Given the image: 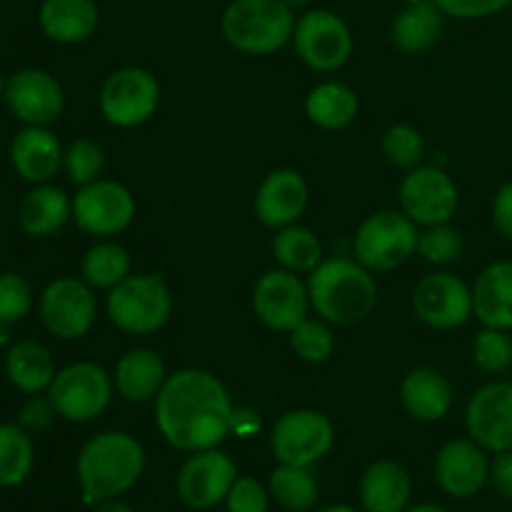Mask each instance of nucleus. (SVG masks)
<instances>
[{"label":"nucleus","mask_w":512,"mask_h":512,"mask_svg":"<svg viewBox=\"0 0 512 512\" xmlns=\"http://www.w3.org/2000/svg\"><path fill=\"white\" fill-rule=\"evenodd\" d=\"M235 420L228 390L208 370H178L155 395V425L165 443L183 453L218 448L235 430Z\"/></svg>","instance_id":"f257e3e1"},{"label":"nucleus","mask_w":512,"mask_h":512,"mask_svg":"<svg viewBox=\"0 0 512 512\" xmlns=\"http://www.w3.org/2000/svg\"><path fill=\"white\" fill-rule=\"evenodd\" d=\"M75 470L83 500L88 505H98L103 500L120 498L138 485L145 470V450L133 435L108 430L80 448Z\"/></svg>","instance_id":"f03ea898"},{"label":"nucleus","mask_w":512,"mask_h":512,"mask_svg":"<svg viewBox=\"0 0 512 512\" xmlns=\"http://www.w3.org/2000/svg\"><path fill=\"white\" fill-rule=\"evenodd\" d=\"M310 308L330 325H355L378 305L375 273L350 258H328L308 278Z\"/></svg>","instance_id":"7ed1b4c3"},{"label":"nucleus","mask_w":512,"mask_h":512,"mask_svg":"<svg viewBox=\"0 0 512 512\" xmlns=\"http://www.w3.org/2000/svg\"><path fill=\"white\" fill-rule=\"evenodd\" d=\"M295 15L283 0H233L223 10L220 30L245 55H270L293 40Z\"/></svg>","instance_id":"20e7f679"},{"label":"nucleus","mask_w":512,"mask_h":512,"mask_svg":"<svg viewBox=\"0 0 512 512\" xmlns=\"http://www.w3.org/2000/svg\"><path fill=\"white\" fill-rule=\"evenodd\" d=\"M110 323L128 335H153L165 328L173 313V295L168 283L155 273L128 275L108 290Z\"/></svg>","instance_id":"39448f33"},{"label":"nucleus","mask_w":512,"mask_h":512,"mask_svg":"<svg viewBox=\"0 0 512 512\" xmlns=\"http://www.w3.org/2000/svg\"><path fill=\"white\" fill-rule=\"evenodd\" d=\"M418 225L403 210H378L358 225L355 260L370 273H390L418 253Z\"/></svg>","instance_id":"423d86ee"},{"label":"nucleus","mask_w":512,"mask_h":512,"mask_svg":"<svg viewBox=\"0 0 512 512\" xmlns=\"http://www.w3.org/2000/svg\"><path fill=\"white\" fill-rule=\"evenodd\" d=\"M113 375L95 363H73L58 370L48 388L58 418L68 423H90L108 410L113 400Z\"/></svg>","instance_id":"0eeeda50"},{"label":"nucleus","mask_w":512,"mask_h":512,"mask_svg":"<svg viewBox=\"0 0 512 512\" xmlns=\"http://www.w3.org/2000/svg\"><path fill=\"white\" fill-rule=\"evenodd\" d=\"M98 105L115 128H138L148 123L160 105V85L150 70L128 65L105 78Z\"/></svg>","instance_id":"6e6552de"},{"label":"nucleus","mask_w":512,"mask_h":512,"mask_svg":"<svg viewBox=\"0 0 512 512\" xmlns=\"http://www.w3.org/2000/svg\"><path fill=\"white\" fill-rule=\"evenodd\" d=\"M293 45L298 58L318 73H333L343 68L353 55V33L340 15L315 8L300 15L293 30Z\"/></svg>","instance_id":"1a4fd4ad"},{"label":"nucleus","mask_w":512,"mask_h":512,"mask_svg":"<svg viewBox=\"0 0 512 512\" xmlns=\"http://www.w3.org/2000/svg\"><path fill=\"white\" fill-rule=\"evenodd\" d=\"M335 443V428L320 410H290L275 423L270 433V448L278 463L310 468L330 453Z\"/></svg>","instance_id":"9d476101"},{"label":"nucleus","mask_w":512,"mask_h":512,"mask_svg":"<svg viewBox=\"0 0 512 512\" xmlns=\"http://www.w3.org/2000/svg\"><path fill=\"white\" fill-rule=\"evenodd\" d=\"M138 205L133 193L118 180H93L80 185L73 198V220L83 233L93 238H113L130 228Z\"/></svg>","instance_id":"9b49d317"},{"label":"nucleus","mask_w":512,"mask_h":512,"mask_svg":"<svg viewBox=\"0 0 512 512\" xmlns=\"http://www.w3.org/2000/svg\"><path fill=\"white\" fill-rule=\"evenodd\" d=\"M45 330L60 340H80L98 315L93 288L83 278H58L45 285L38 303Z\"/></svg>","instance_id":"f8f14e48"},{"label":"nucleus","mask_w":512,"mask_h":512,"mask_svg":"<svg viewBox=\"0 0 512 512\" xmlns=\"http://www.w3.org/2000/svg\"><path fill=\"white\" fill-rule=\"evenodd\" d=\"M400 210L420 228L450 223L458 213V185L445 170L418 165L400 183Z\"/></svg>","instance_id":"ddd939ff"},{"label":"nucleus","mask_w":512,"mask_h":512,"mask_svg":"<svg viewBox=\"0 0 512 512\" xmlns=\"http://www.w3.org/2000/svg\"><path fill=\"white\" fill-rule=\"evenodd\" d=\"M308 285L283 268L268 270L253 288V313L260 323L278 333H290L308 318Z\"/></svg>","instance_id":"4468645a"},{"label":"nucleus","mask_w":512,"mask_h":512,"mask_svg":"<svg viewBox=\"0 0 512 512\" xmlns=\"http://www.w3.org/2000/svg\"><path fill=\"white\" fill-rule=\"evenodd\" d=\"M238 480L233 460L218 448L198 450L180 468L175 490L185 508L210 510L228 498L230 488Z\"/></svg>","instance_id":"2eb2a0df"},{"label":"nucleus","mask_w":512,"mask_h":512,"mask_svg":"<svg viewBox=\"0 0 512 512\" xmlns=\"http://www.w3.org/2000/svg\"><path fill=\"white\" fill-rule=\"evenodd\" d=\"M413 310L428 328H460L473 318V288L453 273H430L415 285Z\"/></svg>","instance_id":"dca6fc26"},{"label":"nucleus","mask_w":512,"mask_h":512,"mask_svg":"<svg viewBox=\"0 0 512 512\" xmlns=\"http://www.w3.org/2000/svg\"><path fill=\"white\" fill-rule=\"evenodd\" d=\"M468 435L488 453L512 450V383L493 380L473 393L465 408Z\"/></svg>","instance_id":"f3484780"},{"label":"nucleus","mask_w":512,"mask_h":512,"mask_svg":"<svg viewBox=\"0 0 512 512\" xmlns=\"http://www.w3.org/2000/svg\"><path fill=\"white\" fill-rule=\"evenodd\" d=\"M5 103L20 123L48 128L63 115V85L48 70L23 68L10 75L8 88H5Z\"/></svg>","instance_id":"a211bd4d"},{"label":"nucleus","mask_w":512,"mask_h":512,"mask_svg":"<svg viewBox=\"0 0 512 512\" xmlns=\"http://www.w3.org/2000/svg\"><path fill=\"white\" fill-rule=\"evenodd\" d=\"M490 460L488 450L473 438L450 440L435 458V480L450 498H475L488 485Z\"/></svg>","instance_id":"6ab92c4d"},{"label":"nucleus","mask_w":512,"mask_h":512,"mask_svg":"<svg viewBox=\"0 0 512 512\" xmlns=\"http://www.w3.org/2000/svg\"><path fill=\"white\" fill-rule=\"evenodd\" d=\"M310 190L303 175L293 168H280L265 175L255 193V215L265 228H288L300 220L308 208Z\"/></svg>","instance_id":"aec40b11"},{"label":"nucleus","mask_w":512,"mask_h":512,"mask_svg":"<svg viewBox=\"0 0 512 512\" xmlns=\"http://www.w3.org/2000/svg\"><path fill=\"white\" fill-rule=\"evenodd\" d=\"M65 150L43 125H25L10 143V163L15 173L33 185H43L60 170Z\"/></svg>","instance_id":"412c9836"},{"label":"nucleus","mask_w":512,"mask_h":512,"mask_svg":"<svg viewBox=\"0 0 512 512\" xmlns=\"http://www.w3.org/2000/svg\"><path fill=\"white\" fill-rule=\"evenodd\" d=\"M453 385L440 370L415 368L400 383V403L410 418L420 423L443 420L453 408Z\"/></svg>","instance_id":"4be33fe9"},{"label":"nucleus","mask_w":512,"mask_h":512,"mask_svg":"<svg viewBox=\"0 0 512 512\" xmlns=\"http://www.w3.org/2000/svg\"><path fill=\"white\" fill-rule=\"evenodd\" d=\"M473 315L483 328L512 330V260H495L473 283Z\"/></svg>","instance_id":"5701e85b"},{"label":"nucleus","mask_w":512,"mask_h":512,"mask_svg":"<svg viewBox=\"0 0 512 512\" xmlns=\"http://www.w3.org/2000/svg\"><path fill=\"white\" fill-rule=\"evenodd\" d=\"M358 495L365 512H403L410 505L413 480L395 460H378L360 478Z\"/></svg>","instance_id":"b1692460"},{"label":"nucleus","mask_w":512,"mask_h":512,"mask_svg":"<svg viewBox=\"0 0 512 512\" xmlns=\"http://www.w3.org/2000/svg\"><path fill=\"white\" fill-rule=\"evenodd\" d=\"M165 380H168V370H165L163 358L150 348L128 350L115 363V390L128 403H148V400H155V395L160 393Z\"/></svg>","instance_id":"393cba45"},{"label":"nucleus","mask_w":512,"mask_h":512,"mask_svg":"<svg viewBox=\"0 0 512 512\" xmlns=\"http://www.w3.org/2000/svg\"><path fill=\"white\" fill-rule=\"evenodd\" d=\"M98 20L100 13L95 0H43L38 10L40 30L63 45L88 40L98 28Z\"/></svg>","instance_id":"a878e982"},{"label":"nucleus","mask_w":512,"mask_h":512,"mask_svg":"<svg viewBox=\"0 0 512 512\" xmlns=\"http://www.w3.org/2000/svg\"><path fill=\"white\" fill-rule=\"evenodd\" d=\"M445 15L433 0H418L410 3L395 15L393 28H390V38L398 50L408 55L425 53L433 48L443 35Z\"/></svg>","instance_id":"bb28decb"},{"label":"nucleus","mask_w":512,"mask_h":512,"mask_svg":"<svg viewBox=\"0 0 512 512\" xmlns=\"http://www.w3.org/2000/svg\"><path fill=\"white\" fill-rule=\"evenodd\" d=\"M73 218V200L55 185H35L18 208L20 228L33 238H50Z\"/></svg>","instance_id":"cd10ccee"},{"label":"nucleus","mask_w":512,"mask_h":512,"mask_svg":"<svg viewBox=\"0 0 512 512\" xmlns=\"http://www.w3.org/2000/svg\"><path fill=\"white\" fill-rule=\"evenodd\" d=\"M55 373L58 370H55L50 350L35 340H23V343L13 345L5 355V375H8L10 385L18 388L20 393H43L50 388Z\"/></svg>","instance_id":"c85d7f7f"},{"label":"nucleus","mask_w":512,"mask_h":512,"mask_svg":"<svg viewBox=\"0 0 512 512\" xmlns=\"http://www.w3.org/2000/svg\"><path fill=\"white\" fill-rule=\"evenodd\" d=\"M358 95L350 85L328 80L318 83L305 98V115L313 125L323 130H343L358 118Z\"/></svg>","instance_id":"c756f323"},{"label":"nucleus","mask_w":512,"mask_h":512,"mask_svg":"<svg viewBox=\"0 0 512 512\" xmlns=\"http://www.w3.org/2000/svg\"><path fill=\"white\" fill-rule=\"evenodd\" d=\"M273 258L275 263L290 273H313L323 263V245L318 235L303 225H288V228L275 230L273 238Z\"/></svg>","instance_id":"7c9ffc66"},{"label":"nucleus","mask_w":512,"mask_h":512,"mask_svg":"<svg viewBox=\"0 0 512 512\" xmlns=\"http://www.w3.org/2000/svg\"><path fill=\"white\" fill-rule=\"evenodd\" d=\"M130 268H133V260L128 250L113 240H103L83 255L80 275L93 290H113L128 278Z\"/></svg>","instance_id":"2f4dec72"},{"label":"nucleus","mask_w":512,"mask_h":512,"mask_svg":"<svg viewBox=\"0 0 512 512\" xmlns=\"http://www.w3.org/2000/svg\"><path fill=\"white\" fill-rule=\"evenodd\" d=\"M35 448L28 430L0 423V488H18L33 473Z\"/></svg>","instance_id":"473e14b6"},{"label":"nucleus","mask_w":512,"mask_h":512,"mask_svg":"<svg viewBox=\"0 0 512 512\" xmlns=\"http://www.w3.org/2000/svg\"><path fill=\"white\" fill-rule=\"evenodd\" d=\"M268 490L270 498L288 512H308L318 503V480L310 468L280 463L270 475Z\"/></svg>","instance_id":"72a5a7b5"},{"label":"nucleus","mask_w":512,"mask_h":512,"mask_svg":"<svg viewBox=\"0 0 512 512\" xmlns=\"http://www.w3.org/2000/svg\"><path fill=\"white\" fill-rule=\"evenodd\" d=\"M290 348L305 363H325L335 350V335L323 318H305L298 328L290 330Z\"/></svg>","instance_id":"f704fd0d"},{"label":"nucleus","mask_w":512,"mask_h":512,"mask_svg":"<svg viewBox=\"0 0 512 512\" xmlns=\"http://www.w3.org/2000/svg\"><path fill=\"white\" fill-rule=\"evenodd\" d=\"M473 360L488 375L508 373L512 368V338L508 335V330H480L473 340Z\"/></svg>","instance_id":"c9c22d12"},{"label":"nucleus","mask_w":512,"mask_h":512,"mask_svg":"<svg viewBox=\"0 0 512 512\" xmlns=\"http://www.w3.org/2000/svg\"><path fill=\"white\" fill-rule=\"evenodd\" d=\"M423 153V135H420L413 125L395 123L383 133V155L388 158L390 165H395V168H418L420 160H423Z\"/></svg>","instance_id":"e433bc0d"},{"label":"nucleus","mask_w":512,"mask_h":512,"mask_svg":"<svg viewBox=\"0 0 512 512\" xmlns=\"http://www.w3.org/2000/svg\"><path fill=\"white\" fill-rule=\"evenodd\" d=\"M463 235L450 223L430 225L418 238V255L433 265H450L463 253Z\"/></svg>","instance_id":"4c0bfd02"},{"label":"nucleus","mask_w":512,"mask_h":512,"mask_svg":"<svg viewBox=\"0 0 512 512\" xmlns=\"http://www.w3.org/2000/svg\"><path fill=\"white\" fill-rule=\"evenodd\" d=\"M63 165L73 183L88 185L93 183V180H98L100 173H103L105 153L95 140H75V143H70V148L65 150Z\"/></svg>","instance_id":"58836bf2"},{"label":"nucleus","mask_w":512,"mask_h":512,"mask_svg":"<svg viewBox=\"0 0 512 512\" xmlns=\"http://www.w3.org/2000/svg\"><path fill=\"white\" fill-rule=\"evenodd\" d=\"M33 293L30 283L18 273H0V325H13L28 315Z\"/></svg>","instance_id":"ea45409f"},{"label":"nucleus","mask_w":512,"mask_h":512,"mask_svg":"<svg viewBox=\"0 0 512 512\" xmlns=\"http://www.w3.org/2000/svg\"><path fill=\"white\" fill-rule=\"evenodd\" d=\"M268 505L270 490H265L255 478H238L225 498L228 512H268Z\"/></svg>","instance_id":"a19ab883"},{"label":"nucleus","mask_w":512,"mask_h":512,"mask_svg":"<svg viewBox=\"0 0 512 512\" xmlns=\"http://www.w3.org/2000/svg\"><path fill=\"white\" fill-rule=\"evenodd\" d=\"M443 15L455 20H480L508 10L512 0H433Z\"/></svg>","instance_id":"79ce46f5"},{"label":"nucleus","mask_w":512,"mask_h":512,"mask_svg":"<svg viewBox=\"0 0 512 512\" xmlns=\"http://www.w3.org/2000/svg\"><path fill=\"white\" fill-rule=\"evenodd\" d=\"M55 418H58V413H55L50 398H38V395H35V398H30L28 403L20 408L18 425L33 435V433H43V430H48L50 425L55 423Z\"/></svg>","instance_id":"37998d69"},{"label":"nucleus","mask_w":512,"mask_h":512,"mask_svg":"<svg viewBox=\"0 0 512 512\" xmlns=\"http://www.w3.org/2000/svg\"><path fill=\"white\" fill-rule=\"evenodd\" d=\"M490 215H493V225L503 238L512 240V180L500 185L493 195V205H490Z\"/></svg>","instance_id":"c03bdc74"},{"label":"nucleus","mask_w":512,"mask_h":512,"mask_svg":"<svg viewBox=\"0 0 512 512\" xmlns=\"http://www.w3.org/2000/svg\"><path fill=\"white\" fill-rule=\"evenodd\" d=\"M488 483L493 485V490L500 498L512 500V450L495 453L493 463H490Z\"/></svg>","instance_id":"a18cd8bd"},{"label":"nucleus","mask_w":512,"mask_h":512,"mask_svg":"<svg viewBox=\"0 0 512 512\" xmlns=\"http://www.w3.org/2000/svg\"><path fill=\"white\" fill-rule=\"evenodd\" d=\"M95 512H135V510L130 508L128 503H120L118 498H113V500H103V503H98Z\"/></svg>","instance_id":"49530a36"},{"label":"nucleus","mask_w":512,"mask_h":512,"mask_svg":"<svg viewBox=\"0 0 512 512\" xmlns=\"http://www.w3.org/2000/svg\"><path fill=\"white\" fill-rule=\"evenodd\" d=\"M403 512H450V510L440 508V505H433V503H423V505H413V508H405Z\"/></svg>","instance_id":"de8ad7c7"},{"label":"nucleus","mask_w":512,"mask_h":512,"mask_svg":"<svg viewBox=\"0 0 512 512\" xmlns=\"http://www.w3.org/2000/svg\"><path fill=\"white\" fill-rule=\"evenodd\" d=\"M318 512H358V510H353L350 505H328V508H320Z\"/></svg>","instance_id":"09e8293b"},{"label":"nucleus","mask_w":512,"mask_h":512,"mask_svg":"<svg viewBox=\"0 0 512 512\" xmlns=\"http://www.w3.org/2000/svg\"><path fill=\"white\" fill-rule=\"evenodd\" d=\"M285 5H290V8H300V5H308L310 0H283Z\"/></svg>","instance_id":"8fccbe9b"},{"label":"nucleus","mask_w":512,"mask_h":512,"mask_svg":"<svg viewBox=\"0 0 512 512\" xmlns=\"http://www.w3.org/2000/svg\"><path fill=\"white\" fill-rule=\"evenodd\" d=\"M5 88H8V80H5L3 73H0V100L5 98Z\"/></svg>","instance_id":"3c124183"}]
</instances>
